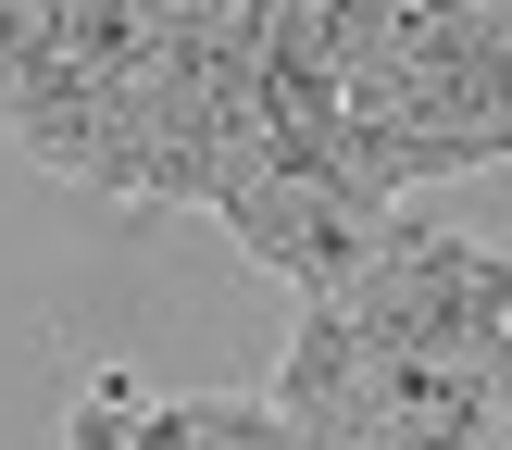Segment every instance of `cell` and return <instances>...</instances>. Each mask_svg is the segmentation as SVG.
<instances>
[{
    "mask_svg": "<svg viewBox=\"0 0 512 450\" xmlns=\"http://www.w3.org/2000/svg\"><path fill=\"white\" fill-rule=\"evenodd\" d=\"M275 150V138H263ZM225 225H238V250L250 263H275L300 300H338L350 275H363V250L388 238V200H363V188H338V175H238V188L213 200Z\"/></svg>",
    "mask_w": 512,
    "mask_h": 450,
    "instance_id": "cell-1",
    "label": "cell"
},
{
    "mask_svg": "<svg viewBox=\"0 0 512 450\" xmlns=\"http://www.w3.org/2000/svg\"><path fill=\"white\" fill-rule=\"evenodd\" d=\"M50 63V0H0V100Z\"/></svg>",
    "mask_w": 512,
    "mask_h": 450,
    "instance_id": "cell-2",
    "label": "cell"
}]
</instances>
